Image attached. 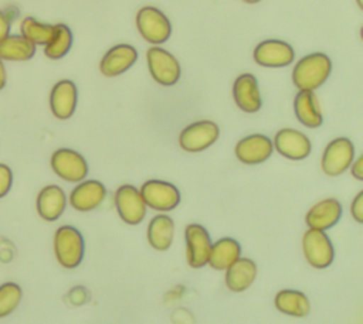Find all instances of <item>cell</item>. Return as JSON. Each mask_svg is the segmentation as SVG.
<instances>
[{
  "mask_svg": "<svg viewBox=\"0 0 363 324\" xmlns=\"http://www.w3.org/2000/svg\"><path fill=\"white\" fill-rule=\"evenodd\" d=\"M140 195L145 204L155 211H172L180 202L177 187L162 180L146 181L140 188Z\"/></svg>",
  "mask_w": 363,
  "mask_h": 324,
  "instance_id": "obj_7",
  "label": "cell"
},
{
  "mask_svg": "<svg viewBox=\"0 0 363 324\" xmlns=\"http://www.w3.org/2000/svg\"><path fill=\"white\" fill-rule=\"evenodd\" d=\"M350 212H352V216L356 219V222H359V224L363 222V191H360L356 195V198L353 199Z\"/></svg>",
  "mask_w": 363,
  "mask_h": 324,
  "instance_id": "obj_31",
  "label": "cell"
},
{
  "mask_svg": "<svg viewBox=\"0 0 363 324\" xmlns=\"http://www.w3.org/2000/svg\"><path fill=\"white\" fill-rule=\"evenodd\" d=\"M20 33L34 45H45L54 34V25L41 23L34 17H24L20 23Z\"/></svg>",
  "mask_w": 363,
  "mask_h": 324,
  "instance_id": "obj_28",
  "label": "cell"
},
{
  "mask_svg": "<svg viewBox=\"0 0 363 324\" xmlns=\"http://www.w3.org/2000/svg\"><path fill=\"white\" fill-rule=\"evenodd\" d=\"M115 207L125 224L138 225L146 215V204L140 191L129 184L121 185L115 192Z\"/></svg>",
  "mask_w": 363,
  "mask_h": 324,
  "instance_id": "obj_9",
  "label": "cell"
},
{
  "mask_svg": "<svg viewBox=\"0 0 363 324\" xmlns=\"http://www.w3.org/2000/svg\"><path fill=\"white\" fill-rule=\"evenodd\" d=\"M4 13L7 14V17H9L11 21H13V20H14V18L18 16V10H17L16 7H9V8H7Z\"/></svg>",
  "mask_w": 363,
  "mask_h": 324,
  "instance_id": "obj_35",
  "label": "cell"
},
{
  "mask_svg": "<svg viewBox=\"0 0 363 324\" xmlns=\"http://www.w3.org/2000/svg\"><path fill=\"white\" fill-rule=\"evenodd\" d=\"M13 173L9 166L0 163V198H3L11 188Z\"/></svg>",
  "mask_w": 363,
  "mask_h": 324,
  "instance_id": "obj_30",
  "label": "cell"
},
{
  "mask_svg": "<svg viewBox=\"0 0 363 324\" xmlns=\"http://www.w3.org/2000/svg\"><path fill=\"white\" fill-rule=\"evenodd\" d=\"M106 195V190L98 180H86L78 184L69 194V204L79 212L95 209L101 205Z\"/></svg>",
  "mask_w": 363,
  "mask_h": 324,
  "instance_id": "obj_18",
  "label": "cell"
},
{
  "mask_svg": "<svg viewBox=\"0 0 363 324\" xmlns=\"http://www.w3.org/2000/svg\"><path fill=\"white\" fill-rule=\"evenodd\" d=\"M233 96L237 106L247 113H255L262 106L258 82L252 74H241L234 81Z\"/></svg>",
  "mask_w": 363,
  "mask_h": 324,
  "instance_id": "obj_17",
  "label": "cell"
},
{
  "mask_svg": "<svg viewBox=\"0 0 363 324\" xmlns=\"http://www.w3.org/2000/svg\"><path fill=\"white\" fill-rule=\"evenodd\" d=\"M138 59V51L129 44H118L106 51L99 62V71L105 76H118L128 71Z\"/></svg>",
  "mask_w": 363,
  "mask_h": 324,
  "instance_id": "obj_16",
  "label": "cell"
},
{
  "mask_svg": "<svg viewBox=\"0 0 363 324\" xmlns=\"http://www.w3.org/2000/svg\"><path fill=\"white\" fill-rule=\"evenodd\" d=\"M220 129L214 122L199 120L184 127L179 136V144L183 150L190 153L201 151L218 139Z\"/></svg>",
  "mask_w": 363,
  "mask_h": 324,
  "instance_id": "obj_8",
  "label": "cell"
},
{
  "mask_svg": "<svg viewBox=\"0 0 363 324\" xmlns=\"http://www.w3.org/2000/svg\"><path fill=\"white\" fill-rule=\"evenodd\" d=\"M67 205V197L61 187L47 185L37 195V212L45 221H57Z\"/></svg>",
  "mask_w": 363,
  "mask_h": 324,
  "instance_id": "obj_20",
  "label": "cell"
},
{
  "mask_svg": "<svg viewBox=\"0 0 363 324\" xmlns=\"http://www.w3.org/2000/svg\"><path fill=\"white\" fill-rule=\"evenodd\" d=\"M174 224L169 215L160 214L152 218L147 226V241L156 250H167L172 245Z\"/></svg>",
  "mask_w": 363,
  "mask_h": 324,
  "instance_id": "obj_24",
  "label": "cell"
},
{
  "mask_svg": "<svg viewBox=\"0 0 363 324\" xmlns=\"http://www.w3.org/2000/svg\"><path fill=\"white\" fill-rule=\"evenodd\" d=\"M274 144L265 134H251L235 146V156L244 164H259L272 156Z\"/></svg>",
  "mask_w": 363,
  "mask_h": 324,
  "instance_id": "obj_15",
  "label": "cell"
},
{
  "mask_svg": "<svg viewBox=\"0 0 363 324\" xmlns=\"http://www.w3.org/2000/svg\"><path fill=\"white\" fill-rule=\"evenodd\" d=\"M84 238L81 232L71 226L62 225L54 235V252L58 263L65 269L77 267L84 258Z\"/></svg>",
  "mask_w": 363,
  "mask_h": 324,
  "instance_id": "obj_2",
  "label": "cell"
},
{
  "mask_svg": "<svg viewBox=\"0 0 363 324\" xmlns=\"http://www.w3.org/2000/svg\"><path fill=\"white\" fill-rule=\"evenodd\" d=\"M254 61L267 68H282L294 62V48L282 40H265L254 50Z\"/></svg>",
  "mask_w": 363,
  "mask_h": 324,
  "instance_id": "obj_11",
  "label": "cell"
},
{
  "mask_svg": "<svg viewBox=\"0 0 363 324\" xmlns=\"http://www.w3.org/2000/svg\"><path fill=\"white\" fill-rule=\"evenodd\" d=\"M6 82H7V74H6V68H4L3 59L0 58V91L6 86Z\"/></svg>",
  "mask_w": 363,
  "mask_h": 324,
  "instance_id": "obj_34",
  "label": "cell"
},
{
  "mask_svg": "<svg viewBox=\"0 0 363 324\" xmlns=\"http://www.w3.org/2000/svg\"><path fill=\"white\" fill-rule=\"evenodd\" d=\"M146 61L149 72L157 83L163 86H172L180 79V64L177 58L169 51L160 47H150L146 52Z\"/></svg>",
  "mask_w": 363,
  "mask_h": 324,
  "instance_id": "obj_4",
  "label": "cell"
},
{
  "mask_svg": "<svg viewBox=\"0 0 363 324\" xmlns=\"http://www.w3.org/2000/svg\"><path fill=\"white\" fill-rule=\"evenodd\" d=\"M35 54V45L21 34H9L0 41V58L4 61H28Z\"/></svg>",
  "mask_w": 363,
  "mask_h": 324,
  "instance_id": "obj_25",
  "label": "cell"
},
{
  "mask_svg": "<svg viewBox=\"0 0 363 324\" xmlns=\"http://www.w3.org/2000/svg\"><path fill=\"white\" fill-rule=\"evenodd\" d=\"M187 262L193 269L203 267L208 260L211 239L207 229L199 224H190L184 229Z\"/></svg>",
  "mask_w": 363,
  "mask_h": 324,
  "instance_id": "obj_12",
  "label": "cell"
},
{
  "mask_svg": "<svg viewBox=\"0 0 363 324\" xmlns=\"http://www.w3.org/2000/svg\"><path fill=\"white\" fill-rule=\"evenodd\" d=\"M303 253L308 263L315 269L328 267L335 258L333 245L325 231L311 228L303 233Z\"/></svg>",
  "mask_w": 363,
  "mask_h": 324,
  "instance_id": "obj_5",
  "label": "cell"
},
{
  "mask_svg": "<svg viewBox=\"0 0 363 324\" xmlns=\"http://www.w3.org/2000/svg\"><path fill=\"white\" fill-rule=\"evenodd\" d=\"M10 25H11V20L7 17V14L3 10H0V41L10 34Z\"/></svg>",
  "mask_w": 363,
  "mask_h": 324,
  "instance_id": "obj_32",
  "label": "cell"
},
{
  "mask_svg": "<svg viewBox=\"0 0 363 324\" xmlns=\"http://www.w3.org/2000/svg\"><path fill=\"white\" fill-rule=\"evenodd\" d=\"M295 115L298 120L311 129H315L322 125L323 117L319 110L318 99L313 93V91H299L294 100Z\"/></svg>",
  "mask_w": 363,
  "mask_h": 324,
  "instance_id": "obj_22",
  "label": "cell"
},
{
  "mask_svg": "<svg viewBox=\"0 0 363 324\" xmlns=\"http://www.w3.org/2000/svg\"><path fill=\"white\" fill-rule=\"evenodd\" d=\"M357 1V6L360 7V8H363V0H356Z\"/></svg>",
  "mask_w": 363,
  "mask_h": 324,
  "instance_id": "obj_37",
  "label": "cell"
},
{
  "mask_svg": "<svg viewBox=\"0 0 363 324\" xmlns=\"http://www.w3.org/2000/svg\"><path fill=\"white\" fill-rule=\"evenodd\" d=\"M342 216V205L336 198H326L315 204L306 214V225L309 228L326 231L335 226Z\"/></svg>",
  "mask_w": 363,
  "mask_h": 324,
  "instance_id": "obj_19",
  "label": "cell"
},
{
  "mask_svg": "<svg viewBox=\"0 0 363 324\" xmlns=\"http://www.w3.org/2000/svg\"><path fill=\"white\" fill-rule=\"evenodd\" d=\"M332 72V61L323 52L301 58L292 71V81L299 91H313L322 86Z\"/></svg>",
  "mask_w": 363,
  "mask_h": 324,
  "instance_id": "obj_1",
  "label": "cell"
},
{
  "mask_svg": "<svg viewBox=\"0 0 363 324\" xmlns=\"http://www.w3.org/2000/svg\"><path fill=\"white\" fill-rule=\"evenodd\" d=\"M136 27L139 34L150 44H163L172 34L169 18L156 7L145 6L136 14Z\"/></svg>",
  "mask_w": 363,
  "mask_h": 324,
  "instance_id": "obj_3",
  "label": "cell"
},
{
  "mask_svg": "<svg viewBox=\"0 0 363 324\" xmlns=\"http://www.w3.org/2000/svg\"><path fill=\"white\" fill-rule=\"evenodd\" d=\"M245 3H250V4H254V3H258V1H261V0H244Z\"/></svg>",
  "mask_w": 363,
  "mask_h": 324,
  "instance_id": "obj_36",
  "label": "cell"
},
{
  "mask_svg": "<svg viewBox=\"0 0 363 324\" xmlns=\"http://www.w3.org/2000/svg\"><path fill=\"white\" fill-rule=\"evenodd\" d=\"M23 297L21 287L17 283L7 282L0 286V318L10 316Z\"/></svg>",
  "mask_w": 363,
  "mask_h": 324,
  "instance_id": "obj_29",
  "label": "cell"
},
{
  "mask_svg": "<svg viewBox=\"0 0 363 324\" xmlns=\"http://www.w3.org/2000/svg\"><path fill=\"white\" fill-rule=\"evenodd\" d=\"M275 307L281 313L292 317H305L311 308L308 297L302 291L292 289H285L277 293Z\"/></svg>",
  "mask_w": 363,
  "mask_h": 324,
  "instance_id": "obj_26",
  "label": "cell"
},
{
  "mask_svg": "<svg viewBox=\"0 0 363 324\" xmlns=\"http://www.w3.org/2000/svg\"><path fill=\"white\" fill-rule=\"evenodd\" d=\"M241 255L240 243L233 238H221L211 243L207 263L216 270H225Z\"/></svg>",
  "mask_w": 363,
  "mask_h": 324,
  "instance_id": "obj_23",
  "label": "cell"
},
{
  "mask_svg": "<svg viewBox=\"0 0 363 324\" xmlns=\"http://www.w3.org/2000/svg\"><path fill=\"white\" fill-rule=\"evenodd\" d=\"M352 175L356 180H360V181L363 180V157H359L352 166Z\"/></svg>",
  "mask_w": 363,
  "mask_h": 324,
  "instance_id": "obj_33",
  "label": "cell"
},
{
  "mask_svg": "<svg viewBox=\"0 0 363 324\" xmlns=\"http://www.w3.org/2000/svg\"><path fill=\"white\" fill-rule=\"evenodd\" d=\"M51 168L62 180L69 183L81 181L88 174V164L78 151L58 149L51 156Z\"/></svg>",
  "mask_w": 363,
  "mask_h": 324,
  "instance_id": "obj_10",
  "label": "cell"
},
{
  "mask_svg": "<svg viewBox=\"0 0 363 324\" xmlns=\"http://www.w3.org/2000/svg\"><path fill=\"white\" fill-rule=\"evenodd\" d=\"M78 91L72 81L61 79L58 81L50 93V108L57 119H69L77 108Z\"/></svg>",
  "mask_w": 363,
  "mask_h": 324,
  "instance_id": "obj_14",
  "label": "cell"
},
{
  "mask_svg": "<svg viewBox=\"0 0 363 324\" xmlns=\"http://www.w3.org/2000/svg\"><path fill=\"white\" fill-rule=\"evenodd\" d=\"M72 45V31L65 24H55L51 40L44 45L45 57L60 59L68 54Z\"/></svg>",
  "mask_w": 363,
  "mask_h": 324,
  "instance_id": "obj_27",
  "label": "cell"
},
{
  "mask_svg": "<svg viewBox=\"0 0 363 324\" xmlns=\"http://www.w3.org/2000/svg\"><path fill=\"white\" fill-rule=\"evenodd\" d=\"M225 270V284L231 291L235 293L248 289L257 276V266L248 258H238Z\"/></svg>",
  "mask_w": 363,
  "mask_h": 324,
  "instance_id": "obj_21",
  "label": "cell"
},
{
  "mask_svg": "<svg viewBox=\"0 0 363 324\" xmlns=\"http://www.w3.org/2000/svg\"><path fill=\"white\" fill-rule=\"evenodd\" d=\"M354 147L347 137H337L332 140L322 154V170L330 177L340 175L353 163Z\"/></svg>",
  "mask_w": 363,
  "mask_h": 324,
  "instance_id": "obj_6",
  "label": "cell"
},
{
  "mask_svg": "<svg viewBox=\"0 0 363 324\" xmlns=\"http://www.w3.org/2000/svg\"><path fill=\"white\" fill-rule=\"evenodd\" d=\"M274 147L289 160H303L312 150L311 140L295 129H281L275 134Z\"/></svg>",
  "mask_w": 363,
  "mask_h": 324,
  "instance_id": "obj_13",
  "label": "cell"
}]
</instances>
